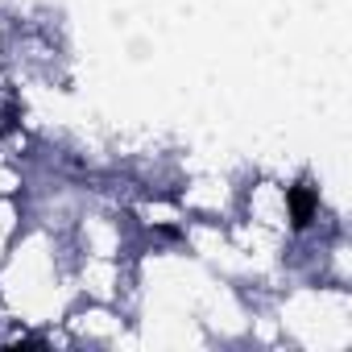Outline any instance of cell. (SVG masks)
I'll return each mask as SVG.
<instances>
[{"mask_svg":"<svg viewBox=\"0 0 352 352\" xmlns=\"http://www.w3.org/2000/svg\"><path fill=\"white\" fill-rule=\"evenodd\" d=\"M290 216H294V228H307L311 224V216H315V208H319V199H315V191L307 187V183H298V187H290Z\"/></svg>","mask_w":352,"mask_h":352,"instance_id":"cell-1","label":"cell"}]
</instances>
